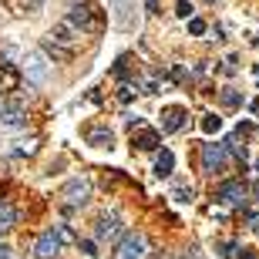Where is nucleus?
<instances>
[{
  "label": "nucleus",
  "mask_w": 259,
  "mask_h": 259,
  "mask_svg": "<svg viewBox=\"0 0 259 259\" xmlns=\"http://www.w3.org/2000/svg\"><path fill=\"white\" fill-rule=\"evenodd\" d=\"M54 232H58V239L64 242V246H67V242H74V232H71V226H64V222H61V226H54Z\"/></svg>",
  "instance_id": "obj_21"
},
{
  "label": "nucleus",
  "mask_w": 259,
  "mask_h": 259,
  "mask_svg": "<svg viewBox=\"0 0 259 259\" xmlns=\"http://www.w3.org/2000/svg\"><path fill=\"white\" fill-rule=\"evenodd\" d=\"M132 145L138 152H155L158 145H162V132H155V128H138V135L132 138Z\"/></svg>",
  "instance_id": "obj_11"
},
{
  "label": "nucleus",
  "mask_w": 259,
  "mask_h": 259,
  "mask_svg": "<svg viewBox=\"0 0 259 259\" xmlns=\"http://www.w3.org/2000/svg\"><path fill=\"white\" fill-rule=\"evenodd\" d=\"M4 111H7V101H4V95H0V115H4Z\"/></svg>",
  "instance_id": "obj_28"
},
{
  "label": "nucleus",
  "mask_w": 259,
  "mask_h": 259,
  "mask_svg": "<svg viewBox=\"0 0 259 259\" xmlns=\"http://www.w3.org/2000/svg\"><path fill=\"white\" fill-rule=\"evenodd\" d=\"M24 74H27V81H30L34 88L48 84V74H51V61H48V54H44V51H30L27 61H24Z\"/></svg>",
  "instance_id": "obj_2"
},
{
  "label": "nucleus",
  "mask_w": 259,
  "mask_h": 259,
  "mask_svg": "<svg viewBox=\"0 0 259 259\" xmlns=\"http://www.w3.org/2000/svg\"><path fill=\"white\" fill-rule=\"evenodd\" d=\"M226 148H222V145H215V142H205L202 145V172L205 175H212V179H215V175H222L226 172Z\"/></svg>",
  "instance_id": "obj_3"
},
{
  "label": "nucleus",
  "mask_w": 259,
  "mask_h": 259,
  "mask_svg": "<svg viewBox=\"0 0 259 259\" xmlns=\"http://www.w3.org/2000/svg\"><path fill=\"white\" fill-rule=\"evenodd\" d=\"M40 51L48 54V61L54 58V61H61V64H64V61H71V58H74V51H71V48H61V44H54V40H51V37H44V40H40Z\"/></svg>",
  "instance_id": "obj_13"
},
{
  "label": "nucleus",
  "mask_w": 259,
  "mask_h": 259,
  "mask_svg": "<svg viewBox=\"0 0 259 259\" xmlns=\"http://www.w3.org/2000/svg\"><path fill=\"white\" fill-rule=\"evenodd\" d=\"M61 195H64L67 205H84L88 195H91V182H88L84 175H74V179H67V182H64Z\"/></svg>",
  "instance_id": "obj_5"
},
{
  "label": "nucleus",
  "mask_w": 259,
  "mask_h": 259,
  "mask_svg": "<svg viewBox=\"0 0 259 259\" xmlns=\"http://www.w3.org/2000/svg\"><path fill=\"white\" fill-rule=\"evenodd\" d=\"M239 259H256V252H252V249H242V256Z\"/></svg>",
  "instance_id": "obj_27"
},
{
  "label": "nucleus",
  "mask_w": 259,
  "mask_h": 259,
  "mask_svg": "<svg viewBox=\"0 0 259 259\" xmlns=\"http://www.w3.org/2000/svg\"><path fill=\"white\" fill-rule=\"evenodd\" d=\"M61 249H64V242L58 239V232H54V229H48V232H40V239L34 242V252H37L40 259H54V256H58Z\"/></svg>",
  "instance_id": "obj_8"
},
{
  "label": "nucleus",
  "mask_w": 259,
  "mask_h": 259,
  "mask_svg": "<svg viewBox=\"0 0 259 259\" xmlns=\"http://www.w3.org/2000/svg\"><path fill=\"white\" fill-rule=\"evenodd\" d=\"M232 252H236V242H226L222 246V259H232Z\"/></svg>",
  "instance_id": "obj_23"
},
{
  "label": "nucleus",
  "mask_w": 259,
  "mask_h": 259,
  "mask_svg": "<svg viewBox=\"0 0 259 259\" xmlns=\"http://www.w3.org/2000/svg\"><path fill=\"white\" fill-rule=\"evenodd\" d=\"M34 148H37V145L27 138V142H17V148H10V155H17V158L20 155H34Z\"/></svg>",
  "instance_id": "obj_20"
},
{
  "label": "nucleus",
  "mask_w": 259,
  "mask_h": 259,
  "mask_svg": "<svg viewBox=\"0 0 259 259\" xmlns=\"http://www.w3.org/2000/svg\"><path fill=\"white\" fill-rule=\"evenodd\" d=\"M246 195H249V189L242 185V179H229V182H222V185H219L215 199L226 202V205H246Z\"/></svg>",
  "instance_id": "obj_6"
},
{
  "label": "nucleus",
  "mask_w": 259,
  "mask_h": 259,
  "mask_svg": "<svg viewBox=\"0 0 259 259\" xmlns=\"http://www.w3.org/2000/svg\"><path fill=\"white\" fill-rule=\"evenodd\" d=\"M175 14H179V17H192V4H189V0H179V4H175Z\"/></svg>",
  "instance_id": "obj_22"
},
{
  "label": "nucleus",
  "mask_w": 259,
  "mask_h": 259,
  "mask_svg": "<svg viewBox=\"0 0 259 259\" xmlns=\"http://www.w3.org/2000/svg\"><path fill=\"white\" fill-rule=\"evenodd\" d=\"M172 199H175V202H192V199H195V189H192V185H185V182H182V185H175Z\"/></svg>",
  "instance_id": "obj_17"
},
{
  "label": "nucleus",
  "mask_w": 259,
  "mask_h": 259,
  "mask_svg": "<svg viewBox=\"0 0 259 259\" xmlns=\"http://www.w3.org/2000/svg\"><path fill=\"white\" fill-rule=\"evenodd\" d=\"M252 168H256V172H259V158H256V165H252Z\"/></svg>",
  "instance_id": "obj_29"
},
{
  "label": "nucleus",
  "mask_w": 259,
  "mask_h": 259,
  "mask_svg": "<svg viewBox=\"0 0 259 259\" xmlns=\"http://www.w3.org/2000/svg\"><path fill=\"white\" fill-rule=\"evenodd\" d=\"M48 37L54 40V44H61V48H71V51H74V44L81 40V34H77L67 20H61V24H54V30H51Z\"/></svg>",
  "instance_id": "obj_9"
},
{
  "label": "nucleus",
  "mask_w": 259,
  "mask_h": 259,
  "mask_svg": "<svg viewBox=\"0 0 259 259\" xmlns=\"http://www.w3.org/2000/svg\"><path fill=\"white\" fill-rule=\"evenodd\" d=\"M205 27H209V24H205L202 17H189V34H192V37H202Z\"/></svg>",
  "instance_id": "obj_19"
},
{
  "label": "nucleus",
  "mask_w": 259,
  "mask_h": 259,
  "mask_svg": "<svg viewBox=\"0 0 259 259\" xmlns=\"http://www.w3.org/2000/svg\"><path fill=\"white\" fill-rule=\"evenodd\" d=\"M148 246H145V236L142 232H125L121 242L115 246V259H145Z\"/></svg>",
  "instance_id": "obj_4"
},
{
  "label": "nucleus",
  "mask_w": 259,
  "mask_h": 259,
  "mask_svg": "<svg viewBox=\"0 0 259 259\" xmlns=\"http://www.w3.org/2000/svg\"><path fill=\"white\" fill-rule=\"evenodd\" d=\"M222 128V118L215 115V111H209V115H202V132L205 135H215Z\"/></svg>",
  "instance_id": "obj_16"
},
{
  "label": "nucleus",
  "mask_w": 259,
  "mask_h": 259,
  "mask_svg": "<svg viewBox=\"0 0 259 259\" xmlns=\"http://www.w3.org/2000/svg\"><path fill=\"white\" fill-rule=\"evenodd\" d=\"M0 121H4V125H10V128H24V125H27V115H24L20 108H7V111L0 115Z\"/></svg>",
  "instance_id": "obj_15"
},
{
  "label": "nucleus",
  "mask_w": 259,
  "mask_h": 259,
  "mask_svg": "<svg viewBox=\"0 0 259 259\" xmlns=\"http://www.w3.org/2000/svg\"><path fill=\"white\" fill-rule=\"evenodd\" d=\"M172 168H175V155L168 152V148H162V152L155 155V175H158V179H168Z\"/></svg>",
  "instance_id": "obj_14"
},
{
  "label": "nucleus",
  "mask_w": 259,
  "mask_h": 259,
  "mask_svg": "<svg viewBox=\"0 0 259 259\" xmlns=\"http://www.w3.org/2000/svg\"><path fill=\"white\" fill-rule=\"evenodd\" d=\"M81 252L84 256H95V242H81Z\"/></svg>",
  "instance_id": "obj_25"
},
{
  "label": "nucleus",
  "mask_w": 259,
  "mask_h": 259,
  "mask_svg": "<svg viewBox=\"0 0 259 259\" xmlns=\"http://www.w3.org/2000/svg\"><path fill=\"white\" fill-rule=\"evenodd\" d=\"M0 259H17V256H14V249H10V246H4V242H0Z\"/></svg>",
  "instance_id": "obj_24"
},
{
  "label": "nucleus",
  "mask_w": 259,
  "mask_h": 259,
  "mask_svg": "<svg viewBox=\"0 0 259 259\" xmlns=\"http://www.w3.org/2000/svg\"><path fill=\"white\" fill-rule=\"evenodd\" d=\"M222 105H226V108H239L242 105V95L236 91V88H226V91H222Z\"/></svg>",
  "instance_id": "obj_18"
},
{
  "label": "nucleus",
  "mask_w": 259,
  "mask_h": 259,
  "mask_svg": "<svg viewBox=\"0 0 259 259\" xmlns=\"http://www.w3.org/2000/svg\"><path fill=\"white\" fill-rule=\"evenodd\" d=\"M249 229H256V232H259V212H256V215H249Z\"/></svg>",
  "instance_id": "obj_26"
},
{
  "label": "nucleus",
  "mask_w": 259,
  "mask_h": 259,
  "mask_svg": "<svg viewBox=\"0 0 259 259\" xmlns=\"http://www.w3.org/2000/svg\"><path fill=\"white\" fill-rule=\"evenodd\" d=\"M67 24L81 34V37H95V34H101L105 30V10L98 7V4H74V7L67 10Z\"/></svg>",
  "instance_id": "obj_1"
},
{
  "label": "nucleus",
  "mask_w": 259,
  "mask_h": 259,
  "mask_svg": "<svg viewBox=\"0 0 259 259\" xmlns=\"http://www.w3.org/2000/svg\"><path fill=\"white\" fill-rule=\"evenodd\" d=\"M185 118H189V111H185L182 105H168L162 108V132L165 135H175L185 128Z\"/></svg>",
  "instance_id": "obj_7"
},
{
  "label": "nucleus",
  "mask_w": 259,
  "mask_h": 259,
  "mask_svg": "<svg viewBox=\"0 0 259 259\" xmlns=\"http://www.w3.org/2000/svg\"><path fill=\"white\" fill-rule=\"evenodd\" d=\"M118 232H121V219H118L115 212H105V215L98 219V229H95L98 242H105V239H115Z\"/></svg>",
  "instance_id": "obj_10"
},
{
  "label": "nucleus",
  "mask_w": 259,
  "mask_h": 259,
  "mask_svg": "<svg viewBox=\"0 0 259 259\" xmlns=\"http://www.w3.org/2000/svg\"><path fill=\"white\" fill-rule=\"evenodd\" d=\"M88 145H95V148H111V145H115V132H111L108 125L91 128V132H88Z\"/></svg>",
  "instance_id": "obj_12"
}]
</instances>
